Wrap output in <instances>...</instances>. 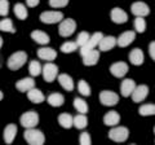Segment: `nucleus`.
Returning <instances> with one entry per match:
<instances>
[{"label":"nucleus","mask_w":155,"mask_h":145,"mask_svg":"<svg viewBox=\"0 0 155 145\" xmlns=\"http://www.w3.org/2000/svg\"><path fill=\"white\" fill-rule=\"evenodd\" d=\"M138 113H140V115H142V117L155 115V105L154 104H145L142 106H140Z\"/></svg>","instance_id":"obj_30"},{"label":"nucleus","mask_w":155,"mask_h":145,"mask_svg":"<svg viewBox=\"0 0 155 145\" xmlns=\"http://www.w3.org/2000/svg\"><path fill=\"white\" fill-rule=\"evenodd\" d=\"M88 124V119H87L85 114H78L76 117H74V126L78 128V130H83L87 127Z\"/></svg>","instance_id":"obj_32"},{"label":"nucleus","mask_w":155,"mask_h":145,"mask_svg":"<svg viewBox=\"0 0 155 145\" xmlns=\"http://www.w3.org/2000/svg\"><path fill=\"white\" fill-rule=\"evenodd\" d=\"M2 47H3V38L0 36V48H2Z\"/></svg>","instance_id":"obj_43"},{"label":"nucleus","mask_w":155,"mask_h":145,"mask_svg":"<svg viewBox=\"0 0 155 145\" xmlns=\"http://www.w3.org/2000/svg\"><path fill=\"white\" fill-rule=\"evenodd\" d=\"M69 4V0H49V5L52 8H64Z\"/></svg>","instance_id":"obj_39"},{"label":"nucleus","mask_w":155,"mask_h":145,"mask_svg":"<svg viewBox=\"0 0 155 145\" xmlns=\"http://www.w3.org/2000/svg\"><path fill=\"white\" fill-rule=\"evenodd\" d=\"M128 136H129L128 128L123 127V126H118V127L114 126V128L110 130L109 132V137L115 143H124L128 139Z\"/></svg>","instance_id":"obj_3"},{"label":"nucleus","mask_w":155,"mask_h":145,"mask_svg":"<svg viewBox=\"0 0 155 145\" xmlns=\"http://www.w3.org/2000/svg\"><path fill=\"white\" fill-rule=\"evenodd\" d=\"M47 101H48V104H49L51 106H53V108H58V106H62V105H64L65 97H64V96H62L61 93L54 92V93H52V95L48 96Z\"/></svg>","instance_id":"obj_25"},{"label":"nucleus","mask_w":155,"mask_h":145,"mask_svg":"<svg viewBox=\"0 0 155 145\" xmlns=\"http://www.w3.org/2000/svg\"><path fill=\"white\" fill-rule=\"evenodd\" d=\"M41 74H43L44 80L48 82V83H51V82H53L58 76V67H57V65L52 64V62H47V64L43 66Z\"/></svg>","instance_id":"obj_8"},{"label":"nucleus","mask_w":155,"mask_h":145,"mask_svg":"<svg viewBox=\"0 0 155 145\" xmlns=\"http://www.w3.org/2000/svg\"><path fill=\"white\" fill-rule=\"evenodd\" d=\"M41 71H43V67H41V65H40V62H39V61L34 60V61L30 62V65H28V72H30L31 76L40 75Z\"/></svg>","instance_id":"obj_29"},{"label":"nucleus","mask_w":155,"mask_h":145,"mask_svg":"<svg viewBox=\"0 0 155 145\" xmlns=\"http://www.w3.org/2000/svg\"><path fill=\"white\" fill-rule=\"evenodd\" d=\"M31 38H32V40H35L38 44H41V46H47L51 42L49 36L44 31H40V30H34L31 32Z\"/></svg>","instance_id":"obj_24"},{"label":"nucleus","mask_w":155,"mask_h":145,"mask_svg":"<svg viewBox=\"0 0 155 145\" xmlns=\"http://www.w3.org/2000/svg\"><path fill=\"white\" fill-rule=\"evenodd\" d=\"M76 29V23L72 18H67V20H62L60 23V27H58V32H60L61 36L67 38L74 34Z\"/></svg>","instance_id":"obj_7"},{"label":"nucleus","mask_w":155,"mask_h":145,"mask_svg":"<svg viewBox=\"0 0 155 145\" xmlns=\"http://www.w3.org/2000/svg\"><path fill=\"white\" fill-rule=\"evenodd\" d=\"M58 82L62 86V88L66 89V91H72L74 89V80L70 75L67 74H60L58 75Z\"/></svg>","instance_id":"obj_26"},{"label":"nucleus","mask_w":155,"mask_h":145,"mask_svg":"<svg viewBox=\"0 0 155 145\" xmlns=\"http://www.w3.org/2000/svg\"><path fill=\"white\" fill-rule=\"evenodd\" d=\"M0 30L4 31V32H11V34L16 32L13 22H12V20H9V18H4V20L0 21Z\"/></svg>","instance_id":"obj_31"},{"label":"nucleus","mask_w":155,"mask_h":145,"mask_svg":"<svg viewBox=\"0 0 155 145\" xmlns=\"http://www.w3.org/2000/svg\"><path fill=\"white\" fill-rule=\"evenodd\" d=\"M111 20L118 25H122V23H125L128 21V14L122 8H114L111 11Z\"/></svg>","instance_id":"obj_13"},{"label":"nucleus","mask_w":155,"mask_h":145,"mask_svg":"<svg viewBox=\"0 0 155 145\" xmlns=\"http://www.w3.org/2000/svg\"><path fill=\"white\" fill-rule=\"evenodd\" d=\"M2 100H3V92L0 91V101H2Z\"/></svg>","instance_id":"obj_44"},{"label":"nucleus","mask_w":155,"mask_h":145,"mask_svg":"<svg viewBox=\"0 0 155 145\" xmlns=\"http://www.w3.org/2000/svg\"><path fill=\"white\" fill-rule=\"evenodd\" d=\"M26 60H27V53L23 51H18L9 57L7 64L11 70H18L26 64Z\"/></svg>","instance_id":"obj_2"},{"label":"nucleus","mask_w":155,"mask_h":145,"mask_svg":"<svg viewBox=\"0 0 155 145\" xmlns=\"http://www.w3.org/2000/svg\"><path fill=\"white\" fill-rule=\"evenodd\" d=\"M134 29L140 34L145 32V30H146V21L143 20V17H137L134 20Z\"/></svg>","instance_id":"obj_36"},{"label":"nucleus","mask_w":155,"mask_h":145,"mask_svg":"<svg viewBox=\"0 0 155 145\" xmlns=\"http://www.w3.org/2000/svg\"><path fill=\"white\" fill-rule=\"evenodd\" d=\"M9 12V2L8 0H0V16L5 17Z\"/></svg>","instance_id":"obj_38"},{"label":"nucleus","mask_w":155,"mask_h":145,"mask_svg":"<svg viewBox=\"0 0 155 145\" xmlns=\"http://www.w3.org/2000/svg\"><path fill=\"white\" fill-rule=\"evenodd\" d=\"M134 39H136V32L134 31H125L118 38V46L122 47V48L128 47L129 44H132Z\"/></svg>","instance_id":"obj_17"},{"label":"nucleus","mask_w":155,"mask_h":145,"mask_svg":"<svg viewBox=\"0 0 155 145\" xmlns=\"http://www.w3.org/2000/svg\"><path fill=\"white\" fill-rule=\"evenodd\" d=\"M143 52L140 48H134V49L129 53V61L130 64L134 66H140L143 64Z\"/></svg>","instance_id":"obj_21"},{"label":"nucleus","mask_w":155,"mask_h":145,"mask_svg":"<svg viewBox=\"0 0 155 145\" xmlns=\"http://www.w3.org/2000/svg\"><path fill=\"white\" fill-rule=\"evenodd\" d=\"M14 14H16V17L18 20H26L28 16L27 9L22 3H17L16 5H14Z\"/></svg>","instance_id":"obj_28"},{"label":"nucleus","mask_w":155,"mask_h":145,"mask_svg":"<svg viewBox=\"0 0 155 145\" xmlns=\"http://www.w3.org/2000/svg\"><path fill=\"white\" fill-rule=\"evenodd\" d=\"M78 91L80 92V95L83 96H91V87L88 86L85 80H80L79 83H78Z\"/></svg>","instance_id":"obj_34"},{"label":"nucleus","mask_w":155,"mask_h":145,"mask_svg":"<svg viewBox=\"0 0 155 145\" xmlns=\"http://www.w3.org/2000/svg\"><path fill=\"white\" fill-rule=\"evenodd\" d=\"M100 60V51L92 49L87 55L83 56V64L85 66H94Z\"/></svg>","instance_id":"obj_20"},{"label":"nucleus","mask_w":155,"mask_h":145,"mask_svg":"<svg viewBox=\"0 0 155 145\" xmlns=\"http://www.w3.org/2000/svg\"><path fill=\"white\" fill-rule=\"evenodd\" d=\"M79 143H80V145H91L92 144L91 135L88 132H83L79 137Z\"/></svg>","instance_id":"obj_40"},{"label":"nucleus","mask_w":155,"mask_h":145,"mask_svg":"<svg viewBox=\"0 0 155 145\" xmlns=\"http://www.w3.org/2000/svg\"><path fill=\"white\" fill-rule=\"evenodd\" d=\"M26 3H27V5L30 8H34V7H36L38 4L40 3V0H26Z\"/></svg>","instance_id":"obj_42"},{"label":"nucleus","mask_w":155,"mask_h":145,"mask_svg":"<svg viewBox=\"0 0 155 145\" xmlns=\"http://www.w3.org/2000/svg\"><path fill=\"white\" fill-rule=\"evenodd\" d=\"M74 108L81 114L88 113V104H87L84 100H81V99H75L74 100Z\"/></svg>","instance_id":"obj_33"},{"label":"nucleus","mask_w":155,"mask_h":145,"mask_svg":"<svg viewBox=\"0 0 155 145\" xmlns=\"http://www.w3.org/2000/svg\"><path fill=\"white\" fill-rule=\"evenodd\" d=\"M89 38L91 35L88 32H85V31H81L79 35H78V39H76V43H78V46L79 47H83L84 44H87V42L89 40Z\"/></svg>","instance_id":"obj_37"},{"label":"nucleus","mask_w":155,"mask_h":145,"mask_svg":"<svg viewBox=\"0 0 155 145\" xmlns=\"http://www.w3.org/2000/svg\"><path fill=\"white\" fill-rule=\"evenodd\" d=\"M16 135H17V126L16 124H8L5 128H4V132H3V137H4V141L5 144H12L13 140L16 139Z\"/></svg>","instance_id":"obj_16"},{"label":"nucleus","mask_w":155,"mask_h":145,"mask_svg":"<svg viewBox=\"0 0 155 145\" xmlns=\"http://www.w3.org/2000/svg\"><path fill=\"white\" fill-rule=\"evenodd\" d=\"M130 12H132V14H134L136 17H146L150 13V8L146 3L136 2L132 4V7H130Z\"/></svg>","instance_id":"obj_10"},{"label":"nucleus","mask_w":155,"mask_h":145,"mask_svg":"<svg viewBox=\"0 0 155 145\" xmlns=\"http://www.w3.org/2000/svg\"><path fill=\"white\" fill-rule=\"evenodd\" d=\"M149 55L155 61V42H151L149 44Z\"/></svg>","instance_id":"obj_41"},{"label":"nucleus","mask_w":155,"mask_h":145,"mask_svg":"<svg viewBox=\"0 0 155 145\" xmlns=\"http://www.w3.org/2000/svg\"><path fill=\"white\" fill-rule=\"evenodd\" d=\"M78 43L76 42H66L64 43V44L61 46V51L64 52V53H71V52H74L78 49Z\"/></svg>","instance_id":"obj_35"},{"label":"nucleus","mask_w":155,"mask_h":145,"mask_svg":"<svg viewBox=\"0 0 155 145\" xmlns=\"http://www.w3.org/2000/svg\"><path fill=\"white\" fill-rule=\"evenodd\" d=\"M27 99L30 100L31 103H34V104H41L43 101L45 100V96L43 95V92L40 89H38V88L34 87L32 89H30L27 92Z\"/></svg>","instance_id":"obj_22"},{"label":"nucleus","mask_w":155,"mask_h":145,"mask_svg":"<svg viewBox=\"0 0 155 145\" xmlns=\"http://www.w3.org/2000/svg\"><path fill=\"white\" fill-rule=\"evenodd\" d=\"M154 133H155V127H154Z\"/></svg>","instance_id":"obj_45"},{"label":"nucleus","mask_w":155,"mask_h":145,"mask_svg":"<svg viewBox=\"0 0 155 145\" xmlns=\"http://www.w3.org/2000/svg\"><path fill=\"white\" fill-rule=\"evenodd\" d=\"M100 101L105 106H114L118 104L119 96L115 92H113V91H102L100 93Z\"/></svg>","instance_id":"obj_9"},{"label":"nucleus","mask_w":155,"mask_h":145,"mask_svg":"<svg viewBox=\"0 0 155 145\" xmlns=\"http://www.w3.org/2000/svg\"><path fill=\"white\" fill-rule=\"evenodd\" d=\"M38 56H39V59L51 62V61H53L57 57V52L53 49V48L44 47V48H40V49H38Z\"/></svg>","instance_id":"obj_18"},{"label":"nucleus","mask_w":155,"mask_h":145,"mask_svg":"<svg viewBox=\"0 0 155 145\" xmlns=\"http://www.w3.org/2000/svg\"><path fill=\"white\" fill-rule=\"evenodd\" d=\"M118 44V39L114 36H104L101 39L100 44H98V48L100 51H104V52H107V51H111L113 48Z\"/></svg>","instance_id":"obj_14"},{"label":"nucleus","mask_w":155,"mask_h":145,"mask_svg":"<svg viewBox=\"0 0 155 145\" xmlns=\"http://www.w3.org/2000/svg\"><path fill=\"white\" fill-rule=\"evenodd\" d=\"M147 95H149V87L145 84H140V86H136V88L130 96H132V100L134 103H142L147 97Z\"/></svg>","instance_id":"obj_11"},{"label":"nucleus","mask_w":155,"mask_h":145,"mask_svg":"<svg viewBox=\"0 0 155 145\" xmlns=\"http://www.w3.org/2000/svg\"><path fill=\"white\" fill-rule=\"evenodd\" d=\"M120 122V115L118 112H109L105 114L104 117V123L106 126H110V127H114V126H116Z\"/></svg>","instance_id":"obj_23"},{"label":"nucleus","mask_w":155,"mask_h":145,"mask_svg":"<svg viewBox=\"0 0 155 145\" xmlns=\"http://www.w3.org/2000/svg\"><path fill=\"white\" fill-rule=\"evenodd\" d=\"M21 126L23 128H34L36 127L38 123H39V114L36 112H26L21 115Z\"/></svg>","instance_id":"obj_4"},{"label":"nucleus","mask_w":155,"mask_h":145,"mask_svg":"<svg viewBox=\"0 0 155 145\" xmlns=\"http://www.w3.org/2000/svg\"><path fill=\"white\" fill-rule=\"evenodd\" d=\"M136 88V83L133 79H124L120 84V92L123 97H129Z\"/></svg>","instance_id":"obj_15"},{"label":"nucleus","mask_w":155,"mask_h":145,"mask_svg":"<svg viewBox=\"0 0 155 145\" xmlns=\"http://www.w3.org/2000/svg\"><path fill=\"white\" fill-rule=\"evenodd\" d=\"M58 123L64 128H71L72 126H74V117L70 115L69 113H62V114H60V117H58Z\"/></svg>","instance_id":"obj_27"},{"label":"nucleus","mask_w":155,"mask_h":145,"mask_svg":"<svg viewBox=\"0 0 155 145\" xmlns=\"http://www.w3.org/2000/svg\"><path fill=\"white\" fill-rule=\"evenodd\" d=\"M26 143L30 145H43L45 141V136L41 131H39L35 127L34 128H26L25 133H23Z\"/></svg>","instance_id":"obj_1"},{"label":"nucleus","mask_w":155,"mask_h":145,"mask_svg":"<svg viewBox=\"0 0 155 145\" xmlns=\"http://www.w3.org/2000/svg\"><path fill=\"white\" fill-rule=\"evenodd\" d=\"M104 38V34L102 32H94L93 35H91L89 40L87 42V44H84L83 47H80V55L83 57L84 55H87L88 52H91L92 49H94V48L100 44L101 39Z\"/></svg>","instance_id":"obj_5"},{"label":"nucleus","mask_w":155,"mask_h":145,"mask_svg":"<svg viewBox=\"0 0 155 145\" xmlns=\"http://www.w3.org/2000/svg\"><path fill=\"white\" fill-rule=\"evenodd\" d=\"M64 20V13L58 11H48L43 12L40 14V21L47 25H52V23H58Z\"/></svg>","instance_id":"obj_6"},{"label":"nucleus","mask_w":155,"mask_h":145,"mask_svg":"<svg viewBox=\"0 0 155 145\" xmlns=\"http://www.w3.org/2000/svg\"><path fill=\"white\" fill-rule=\"evenodd\" d=\"M110 72L115 78H123L128 72V65L125 62H115L110 66Z\"/></svg>","instance_id":"obj_12"},{"label":"nucleus","mask_w":155,"mask_h":145,"mask_svg":"<svg viewBox=\"0 0 155 145\" xmlns=\"http://www.w3.org/2000/svg\"><path fill=\"white\" fill-rule=\"evenodd\" d=\"M34 87H35V80L32 78H23L16 83V88L19 92H28Z\"/></svg>","instance_id":"obj_19"}]
</instances>
